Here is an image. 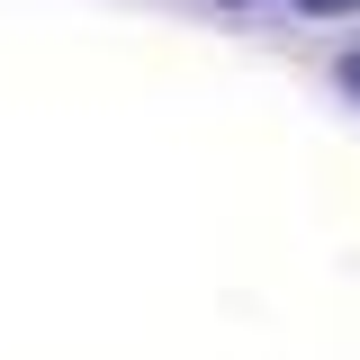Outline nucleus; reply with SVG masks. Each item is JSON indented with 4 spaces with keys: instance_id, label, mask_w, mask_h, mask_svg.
<instances>
[{
    "instance_id": "7ed1b4c3",
    "label": "nucleus",
    "mask_w": 360,
    "mask_h": 360,
    "mask_svg": "<svg viewBox=\"0 0 360 360\" xmlns=\"http://www.w3.org/2000/svg\"><path fill=\"white\" fill-rule=\"evenodd\" d=\"M225 9H243V0H225Z\"/></svg>"
},
{
    "instance_id": "f03ea898",
    "label": "nucleus",
    "mask_w": 360,
    "mask_h": 360,
    "mask_svg": "<svg viewBox=\"0 0 360 360\" xmlns=\"http://www.w3.org/2000/svg\"><path fill=\"white\" fill-rule=\"evenodd\" d=\"M297 18H360V0H288Z\"/></svg>"
},
{
    "instance_id": "f257e3e1",
    "label": "nucleus",
    "mask_w": 360,
    "mask_h": 360,
    "mask_svg": "<svg viewBox=\"0 0 360 360\" xmlns=\"http://www.w3.org/2000/svg\"><path fill=\"white\" fill-rule=\"evenodd\" d=\"M333 90L360 108V45H342V54H333Z\"/></svg>"
}]
</instances>
